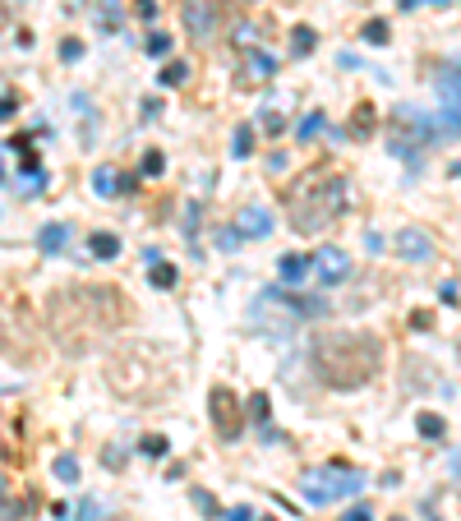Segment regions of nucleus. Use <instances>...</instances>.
Segmentation results:
<instances>
[{
	"label": "nucleus",
	"mask_w": 461,
	"mask_h": 521,
	"mask_svg": "<svg viewBox=\"0 0 461 521\" xmlns=\"http://www.w3.org/2000/svg\"><path fill=\"white\" fill-rule=\"evenodd\" d=\"M383 365V346L365 332H332L314 341V369L328 388H360Z\"/></svg>",
	"instance_id": "1"
},
{
	"label": "nucleus",
	"mask_w": 461,
	"mask_h": 521,
	"mask_svg": "<svg viewBox=\"0 0 461 521\" xmlns=\"http://www.w3.org/2000/svg\"><path fill=\"white\" fill-rule=\"evenodd\" d=\"M346 208V180L341 175H305L300 180V190L291 194V222H296V231H323L337 212Z\"/></svg>",
	"instance_id": "2"
},
{
	"label": "nucleus",
	"mask_w": 461,
	"mask_h": 521,
	"mask_svg": "<svg viewBox=\"0 0 461 521\" xmlns=\"http://www.w3.org/2000/svg\"><path fill=\"white\" fill-rule=\"evenodd\" d=\"M369 480L360 470H346V466H314L300 475V494L309 498L314 507H328V503H341V498L360 494Z\"/></svg>",
	"instance_id": "3"
},
{
	"label": "nucleus",
	"mask_w": 461,
	"mask_h": 521,
	"mask_svg": "<svg viewBox=\"0 0 461 521\" xmlns=\"http://www.w3.org/2000/svg\"><path fill=\"white\" fill-rule=\"evenodd\" d=\"M438 102H443V115L452 130H461V56L438 70Z\"/></svg>",
	"instance_id": "4"
},
{
	"label": "nucleus",
	"mask_w": 461,
	"mask_h": 521,
	"mask_svg": "<svg viewBox=\"0 0 461 521\" xmlns=\"http://www.w3.org/2000/svg\"><path fill=\"white\" fill-rule=\"evenodd\" d=\"M180 19H185V28H190L199 42H208V37L217 33V5H212V0H185Z\"/></svg>",
	"instance_id": "5"
},
{
	"label": "nucleus",
	"mask_w": 461,
	"mask_h": 521,
	"mask_svg": "<svg viewBox=\"0 0 461 521\" xmlns=\"http://www.w3.org/2000/svg\"><path fill=\"white\" fill-rule=\"evenodd\" d=\"M212 425L222 438L240 434V411H235V392L231 388H212Z\"/></svg>",
	"instance_id": "6"
},
{
	"label": "nucleus",
	"mask_w": 461,
	"mask_h": 521,
	"mask_svg": "<svg viewBox=\"0 0 461 521\" xmlns=\"http://www.w3.org/2000/svg\"><path fill=\"white\" fill-rule=\"evenodd\" d=\"M235 231H240V240H263L272 231V212L259 208V203H244L240 217H235Z\"/></svg>",
	"instance_id": "7"
},
{
	"label": "nucleus",
	"mask_w": 461,
	"mask_h": 521,
	"mask_svg": "<svg viewBox=\"0 0 461 521\" xmlns=\"http://www.w3.org/2000/svg\"><path fill=\"white\" fill-rule=\"evenodd\" d=\"M397 249H401V259H406V263H425V259H434V240H429L420 226H406V231L397 235Z\"/></svg>",
	"instance_id": "8"
},
{
	"label": "nucleus",
	"mask_w": 461,
	"mask_h": 521,
	"mask_svg": "<svg viewBox=\"0 0 461 521\" xmlns=\"http://www.w3.org/2000/svg\"><path fill=\"white\" fill-rule=\"evenodd\" d=\"M318 272H323V282H346L351 277V259L341 249H318Z\"/></svg>",
	"instance_id": "9"
},
{
	"label": "nucleus",
	"mask_w": 461,
	"mask_h": 521,
	"mask_svg": "<svg viewBox=\"0 0 461 521\" xmlns=\"http://www.w3.org/2000/svg\"><path fill=\"white\" fill-rule=\"evenodd\" d=\"M65 244H70V226H65V222H51V226L37 231V249H42V254H61Z\"/></svg>",
	"instance_id": "10"
},
{
	"label": "nucleus",
	"mask_w": 461,
	"mask_h": 521,
	"mask_svg": "<svg viewBox=\"0 0 461 521\" xmlns=\"http://www.w3.org/2000/svg\"><path fill=\"white\" fill-rule=\"evenodd\" d=\"M277 263H281V282H291V287L309 277V259H305V254H281Z\"/></svg>",
	"instance_id": "11"
},
{
	"label": "nucleus",
	"mask_w": 461,
	"mask_h": 521,
	"mask_svg": "<svg viewBox=\"0 0 461 521\" xmlns=\"http://www.w3.org/2000/svg\"><path fill=\"white\" fill-rule=\"evenodd\" d=\"M272 70H277V61H272L268 51H254L249 65H244V78H249V83H259V78H272Z\"/></svg>",
	"instance_id": "12"
},
{
	"label": "nucleus",
	"mask_w": 461,
	"mask_h": 521,
	"mask_svg": "<svg viewBox=\"0 0 461 521\" xmlns=\"http://www.w3.org/2000/svg\"><path fill=\"white\" fill-rule=\"evenodd\" d=\"M93 190L111 199V194H120V175H115L111 166H97V171H93Z\"/></svg>",
	"instance_id": "13"
},
{
	"label": "nucleus",
	"mask_w": 461,
	"mask_h": 521,
	"mask_svg": "<svg viewBox=\"0 0 461 521\" xmlns=\"http://www.w3.org/2000/svg\"><path fill=\"white\" fill-rule=\"evenodd\" d=\"M88 249H93V259H115V254H120V240L106 235V231H97L93 240H88Z\"/></svg>",
	"instance_id": "14"
},
{
	"label": "nucleus",
	"mask_w": 461,
	"mask_h": 521,
	"mask_svg": "<svg viewBox=\"0 0 461 521\" xmlns=\"http://www.w3.org/2000/svg\"><path fill=\"white\" fill-rule=\"evenodd\" d=\"M323 125H328V120H323V111H309V115H305V120H300V130H296V139H300V143H309V139H314V134H318V130H323Z\"/></svg>",
	"instance_id": "15"
},
{
	"label": "nucleus",
	"mask_w": 461,
	"mask_h": 521,
	"mask_svg": "<svg viewBox=\"0 0 461 521\" xmlns=\"http://www.w3.org/2000/svg\"><path fill=\"white\" fill-rule=\"evenodd\" d=\"M185 78H190V65H185V61H171V65L162 70V83H166V88H180Z\"/></svg>",
	"instance_id": "16"
},
{
	"label": "nucleus",
	"mask_w": 461,
	"mask_h": 521,
	"mask_svg": "<svg viewBox=\"0 0 461 521\" xmlns=\"http://www.w3.org/2000/svg\"><path fill=\"white\" fill-rule=\"evenodd\" d=\"M231 153H235V157H249V153H254V130H249V125H240V130H235Z\"/></svg>",
	"instance_id": "17"
},
{
	"label": "nucleus",
	"mask_w": 461,
	"mask_h": 521,
	"mask_svg": "<svg viewBox=\"0 0 461 521\" xmlns=\"http://www.w3.org/2000/svg\"><path fill=\"white\" fill-rule=\"evenodd\" d=\"M148 277H152V287H175V268H171V263H152V268H148Z\"/></svg>",
	"instance_id": "18"
},
{
	"label": "nucleus",
	"mask_w": 461,
	"mask_h": 521,
	"mask_svg": "<svg viewBox=\"0 0 461 521\" xmlns=\"http://www.w3.org/2000/svg\"><path fill=\"white\" fill-rule=\"evenodd\" d=\"M143 51H148V56H157V61H162V56L171 51V37H166V33H152L148 42H143Z\"/></svg>",
	"instance_id": "19"
},
{
	"label": "nucleus",
	"mask_w": 461,
	"mask_h": 521,
	"mask_svg": "<svg viewBox=\"0 0 461 521\" xmlns=\"http://www.w3.org/2000/svg\"><path fill=\"white\" fill-rule=\"evenodd\" d=\"M56 475H61L65 485H74V480H78V461L74 457H56Z\"/></svg>",
	"instance_id": "20"
},
{
	"label": "nucleus",
	"mask_w": 461,
	"mask_h": 521,
	"mask_svg": "<svg viewBox=\"0 0 461 521\" xmlns=\"http://www.w3.org/2000/svg\"><path fill=\"white\" fill-rule=\"evenodd\" d=\"M291 46H296V56H309V51H314V28H296Z\"/></svg>",
	"instance_id": "21"
},
{
	"label": "nucleus",
	"mask_w": 461,
	"mask_h": 521,
	"mask_svg": "<svg viewBox=\"0 0 461 521\" xmlns=\"http://www.w3.org/2000/svg\"><path fill=\"white\" fill-rule=\"evenodd\" d=\"M74 521H102V503H97V498H83L78 512H74Z\"/></svg>",
	"instance_id": "22"
},
{
	"label": "nucleus",
	"mask_w": 461,
	"mask_h": 521,
	"mask_svg": "<svg viewBox=\"0 0 461 521\" xmlns=\"http://www.w3.org/2000/svg\"><path fill=\"white\" fill-rule=\"evenodd\" d=\"M97 24H102V28H120V9H115V0H106V5L97 9Z\"/></svg>",
	"instance_id": "23"
},
{
	"label": "nucleus",
	"mask_w": 461,
	"mask_h": 521,
	"mask_svg": "<svg viewBox=\"0 0 461 521\" xmlns=\"http://www.w3.org/2000/svg\"><path fill=\"white\" fill-rule=\"evenodd\" d=\"M139 452H143V457H166V438H162V434L143 438V443H139Z\"/></svg>",
	"instance_id": "24"
},
{
	"label": "nucleus",
	"mask_w": 461,
	"mask_h": 521,
	"mask_svg": "<svg viewBox=\"0 0 461 521\" xmlns=\"http://www.w3.org/2000/svg\"><path fill=\"white\" fill-rule=\"evenodd\" d=\"M365 42H374V46H383V42H388V24H383V19H374V24L365 28Z\"/></svg>",
	"instance_id": "25"
},
{
	"label": "nucleus",
	"mask_w": 461,
	"mask_h": 521,
	"mask_svg": "<svg viewBox=\"0 0 461 521\" xmlns=\"http://www.w3.org/2000/svg\"><path fill=\"white\" fill-rule=\"evenodd\" d=\"M420 434H425V438H438V434H443V420H438V416H420Z\"/></svg>",
	"instance_id": "26"
},
{
	"label": "nucleus",
	"mask_w": 461,
	"mask_h": 521,
	"mask_svg": "<svg viewBox=\"0 0 461 521\" xmlns=\"http://www.w3.org/2000/svg\"><path fill=\"white\" fill-rule=\"evenodd\" d=\"M249 420H259V425L268 420V397H263V392H259V397H249Z\"/></svg>",
	"instance_id": "27"
},
{
	"label": "nucleus",
	"mask_w": 461,
	"mask_h": 521,
	"mask_svg": "<svg viewBox=\"0 0 461 521\" xmlns=\"http://www.w3.org/2000/svg\"><path fill=\"white\" fill-rule=\"evenodd\" d=\"M162 157H157V153H148V157H143V175H162Z\"/></svg>",
	"instance_id": "28"
},
{
	"label": "nucleus",
	"mask_w": 461,
	"mask_h": 521,
	"mask_svg": "<svg viewBox=\"0 0 461 521\" xmlns=\"http://www.w3.org/2000/svg\"><path fill=\"white\" fill-rule=\"evenodd\" d=\"M240 244V231H217V249H235Z\"/></svg>",
	"instance_id": "29"
},
{
	"label": "nucleus",
	"mask_w": 461,
	"mask_h": 521,
	"mask_svg": "<svg viewBox=\"0 0 461 521\" xmlns=\"http://www.w3.org/2000/svg\"><path fill=\"white\" fill-rule=\"evenodd\" d=\"M346 521H374V507H351Z\"/></svg>",
	"instance_id": "30"
},
{
	"label": "nucleus",
	"mask_w": 461,
	"mask_h": 521,
	"mask_svg": "<svg viewBox=\"0 0 461 521\" xmlns=\"http://www.w3.org/2000/svg\"><path fill=\"white\" fill-rule=\"evenodd\" d=\"M235 37H240V46H254V28H249V24L235 28Z\"/></svg>",
	"instance_id": "31"
},
{
	"label": "nucleus",
	"mask_w": 461,
	"mask_h": 521,
	"mask_svg": "<svg viewBox=\"0 0 461 521\" xmlns=\"http://www.w3.org/2000/svg\"><path fill=\"white\" fill-rule=\"evenodd\" d=\"M365 249H369V254H378V249H383V235L369 231V235H365Z\"/></svg>",
	"instance_id": "32"
},
{
	"label": "nucleus",
	"mask_w": 461,
	"mask_h": 521,
	"mask_svg": "<svg viewBox=\"0 0 461 521\" xmlns=\"http://www.w3.org/2000/svg\"><path fill=\"white\" fill-rule=\"evenodd\" d=\"M227 521H254V512H249V507H231Z\"/></svg>",
	"instance_id": "33"
},
{
	"label": "nucleus",
	"mask_w": 461,
	"mask_h": 521,
	"mask_svg": "<svg viewBox=\"0 0 461 521\" xmlns=\"http://www.w3.org/2000/svg\"><path fill=\"white\" fill-rule=\"evenodd\" d=\"M61 56H65V61H78V56H83V46L70 42V46H61Z\"/></svg>",
	"instance_id": "34"
},
{
	"label": "nucleus",
	"mask_w": 461,
	"mask_h": 521,
	"mask_svg": "<svg viewBox=\"0 0 461 521\" xmlns=\"http://www.w3.org/2000/svg\"><path fill=\"white\" fill-rule=\"evenodd\" d=\"M139 14L143 19H157V0H139Z\"/></svg>",
	"instance_id": "35"
},
{
	"label": "nucleus",
	"mask_w": 461,
	"mask_h": 521,
	"mask_svg": "<svg viewBox=\"0 0 461 521\" xmlns=\"http://www.w3.org/2000/svg\"><path fill=\"white\" fill-rule=\"evenodd\" d=\"M14 115V97H0V120H9Z\"/></svg>",
	"instance_id": "36"
},
{
	"label": "nucleus",
	"mask_w": 461,
	"mask_h": 521,
	"mask_svg": "<svg viewBox=\"0 0 461 521\" xmlns=\"http://www.w3.org/2000/svg\"><path fill=\"white\" fill-rule=\"evenodd\" d=\"M452 175H461V162H452Z\"/></svg>",
	"instance_id": "37"
},
{
	"label": "nucleus",
	"mask_w": 461,
	"mask_h": 521,
	"mask_svg": "<svg viewBox=\"0 0 461 521\" xmlns=\"http://www.w3.org/2000/svg\"><path fill=\"white\" fill-rule=\"evenodd\" d=\"M429 5H447V0H429Z\"/></svg>",
	"instance_id": "38"
},
{
	"label": "nucleus",
	"mask_w": 461,
	"mask_h": 521,
	"mask_svg": "<svg viewBox=\"0 0 461 521\" xmlns=\"http://www.w3.org/2000/svg\"><path fill=\"white\" fill-rule=\"evenodd\" d=\"M0 28H5V9H0Z\"/></svg>",
	"instance_id": "39"
},
{
	"label": "nucleus",
	"mask_w": 461,
	"mask_h": 521,
	"mask_svg": "<svg viewBox=\"0 0 461 521\" xmlns=\"http://www.w3.org/2000/svg\"><path fill=\"white\" fill-rule=\"evenodd\" d=\"M0 175H5V162H0Z\"/></svg>",
	"instance_id": "40"
},
{
	"label": "nucleus",
	"mask_w": 461,
	"mask_h": 521,
	"mask_svg": "<svg viewBox=\"0 0 461 521\" xmlns=\"http://www.w3.org/2000/svg\"><path fill=\"white\" fill-rule=\"evenodd\" d=\"M0 494H5V485H0Z\"/></svg>",
	"instance_id": "41"
}]
</instances>
